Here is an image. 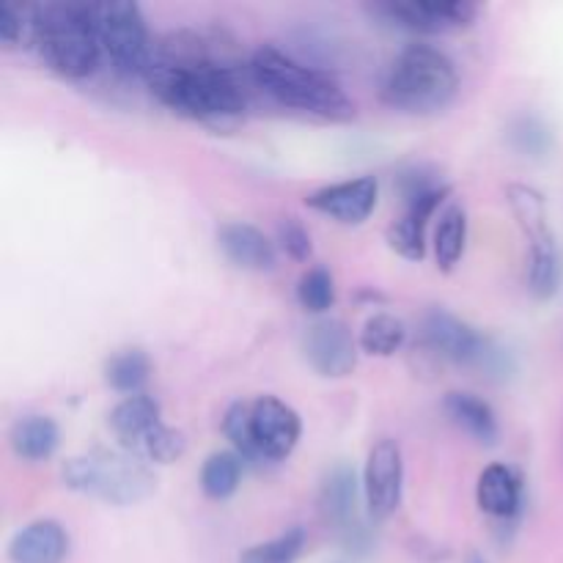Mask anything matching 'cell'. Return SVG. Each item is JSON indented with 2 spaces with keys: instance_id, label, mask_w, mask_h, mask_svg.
Instances as JSON below:
<instances>
[{
  "instance_id": "cell-1",
  "label": "cell",
  "mask_w": 563,
  "mask_h": 563,
  "mask_svg": "<svg viewBox=\"0 0 563 563\" xmlns=\"http://www.w3.org/2000/svg\"><path fill=\"white\" fill-rule=\"evenodd\" d=\"M146 86L165 108L209 124H223L247 110L251 64L242 69L229 44L196 31H176L154 44Z\"/></svg>"
},
{
  "instance_id": "cell-2",
  "label": "cell",
  "mask_w": 563,
  "mask_h": 563,
  "mask_svg": "<svg viewBox=\"0 0 563 563\" xmlns=\"http://www.w3.org/2000/svg\"><path fill=\"white\" fill-rule=\"evenodd\" d=\"M251 75L256 88H262L286 108L328 121L355 119V102L346 97L344 88L328 71L300 64L280 53L278 47H269V44L258 47L251 58Z\"/></svg>"
},
{
  "instance_id": "cell-3",
  "label": "cell",
  "mask_w": 563,
  "mask_h": 563,
  "mask_svg": "<svg viewBox=\"0 0 563 563\" xmlns=\"http://www.w3.org/2000/svg\"><path fill=\"white\" fill-rule=\"evenodd\" d=\"M33 49L47 69L66 80H82L93 75L102 60V44L93 25L91 3L80 0L36 3Z\"/></svg>"
},
{
  "instance_id": "cell-4",
  "label": "cell",
  "mask_w": 563,
  "mask_h": 563,
  "mask_svg": "<svg viewBox=\"0 0 563 563\" xmlns=\"http://www.w3.org/2000/svg\"><path fill=\"white\" fill-rule=\"evenodd\" d=\"M460 91V71L443 49L407 44L385 75L379 97L388 108L412 115L440 113Z\"/></svg>"
},
{
  "instance_id": "cell-5",
  "label": "cell",
  "mask_w": 563,
  "mask_h": 563,
  "mask_svg": "<svg viewBox=\"0 0 563 563\" xmlns=\"http://www.w3.org/2000/svg\"><path fill=\"white\" fill-rule=\"evenodd\" d=\"M223 432L242 462H284L300 443L302 423L286 401L258 396L225 410Z\"/></svg>"
},
{
  "instance_id": "cell-6",
  "label": "cell",
  "mask_w": 563,
  "mask_h": 563,
  "mask_svg": "<svg viewBox=\"0 0 563 563\" xmlns=\"http://www.w3.org/2000/svg\"><path fill=\"white\" fill-rule=\"evenodd\" d=\"M60 478L75 493L110 506L143 504L157 489V476L146 462L102 449L66 460Z\"/></svg>"
},
{
  "instance_id": "cell-7",
  "label": "cell",
  "mask_w": 563,
  "mask_h": 563,
  "mask_svg": "<svg viewBox=\"0 0 563 563\" xmlns=\"http://www.w3.org/2000/svg\"><path fill=\"white\" fill-rule=\"evenodd\" d=\"M110 432L115 434L124 454L154 465H170L187 451V438L179 429L163 423V412L154 396L135 394L110 410Z\"/></svg>"
},
{
  "instance_id": "cell-8",
  "label": "cell",
  "mask_w": 563,
  "mask_h": 563,
  "mask_svg": "<svg viewBox=\"0 0 563 563\" xmlns=\"http://www.w3.org/2000/svg\"><path fill=\"white\" fill-rule=\"evenodd\" d=\"M91 11L99 44H102V58L119 75L146 77L154 58V42L148 36L141 5L130 0H102V3H91Z\"/></svg>"
},
{
  "instance_id": "cell-9",
  "label": "cell",
  "mask_w": 563,
  "mask_h": 563,
  "mask_svg": "<svg viewBox=\"0 0 563 563\" xmlns=\"http://www.w3.org/2000/svg\"><path fill=\"white\" fill-rule=\"evenodd\" d=\"M366 14L394 31L440 36L471 27L478 5L471 0H377L366 3Z\"/></svg>"
},
{
  "instance_id": "cell-10",
  "label": "cell",
  "mask_w": 563,
  "mask_h": 563,
  "mask_svg": "<svg viewBox=\"0 0 563 563\" xmlns=\"http://www.w3.org/2000/svg\"><path fill=\"white\" fill-rule=\"evenodd\" d=\"M423 341L440 357L462 363V366L495 368V361H504V352L495 350L487 335H482L445 308H432L423 317Z\"/></svg>"
},
{
  "instance_id": "cell-11",
  "label": "cell",
  "mask_w": 563,
  "mask_h": 563,
  "mask_svg": "<svg viewBox=\"0 0 563 563\" xmlns=\"http://www.w3.org/2000/svg\"><path fill=\"white\" fill-rule=\"evenodd\" d=\"M405 460L396 440L383 438L372 445L363 467V504L374 520H388L401 506Z\"/></svg>"
},
{
  "instance_id": "cell-12",
  "label": "cell",
  "mask_w": 563,
  "mask_h": 563,
  "mask_svg": "<svg viewBox=\"0 0 563 563\" xmlns=\"http://www.w3.org/2000/svg\"><path fill=\"white\" fill-rule=\"evenodd\" d=\"M361 498L363 482H357V473L350 465H335L324 478L319 504H322L328 526H333V531L350 550H361L368 537L361 520Z\"/></svg>"
},
{
  "instance_id": "cell-13",
  "label": "cell",
  "mask_w": 563,
  "mask_h": 563,
  "mask_svg": "<svg viewBox=\"0 0 563 563\" xmlns=\"http://www.w3.org/2000/svg\"><path fill=\"white\" fill-rule=\"evenodd\" d=\"M302 352L313 372H319L322 377H346L357 363L355 339L341 319H322V322L311 324L302 339Z\"/></svg>"
},
{
  "instance_id": "cell-14",
  "label": "cell",
  "mask_w": 563,
  "mask_h": 563,
  "mask_svg": "<svg viewBox=\"0 0 563 563\" xmlns=\"http://www.w3.org/2000/svg\"><path fill=\"white\" fill-rule=\"evenodd\" d=\"M379 201L377 176H357V179L328 185L322 190L311 192L306 203L328 218L339 220L344 225H361L372 218Z\"/></svg>"
},
{
  "instance_id": "cell-15",
  "label": "cell",
  "mask_w": 563,
  "mask_h": 563,
  "mask_svg": "<svg viewBox=\"0 0 563 563\" xmlns=\"http://www.w3.org/2000/svg\"><path fill=\"white\" fill-rule=\"evenodd\" d=\"M451 187L440 185L423 196L405 203V214L396 223L388 225V245L407 262H421L427 256V223L438 212L440 203L449 198Z\"/></svg>"
},
{
  "instance_id": "cell-16",
  "label": "cell",
  "mask_w": 563,
  "mask_h": 563,
  "mask_svg": "<svg viewBox=\"0 0 563 563\" xmlns=\"http://www.w3.org/2000/svg\"><path fill=\"white\" fill-rule=\"evenodd\" d=\"M69 555V533L55 520L27 522L11 537V563H64Z\"/></svg>"
},
{
  "instance_id": "cell-17",
  "label": "cell",
  "mask_w": 563,
  "mask_h": 563,
  "mask_svg": "<svg viewBox=\"0 0 563 563\" xmlns=\"http://www.w3.org/2000/svg\"><path fill=\"white\" fill-rule=\"evenodd\" d=\"M218 245L231 264L253 273H267L278 262L273 242L251 223H223L218 229Z\"/></svg>"
},
{
  "instance_id": "cell-18",
  "label": "cell",
  "mask_w": 563,
  "mask_h": 563,
  "mask_svg": "<svg viewBox=\"0 0 563 563\" xmlns=\"http://www.w3.org/2000/svg\"><path fill=\"white\" fill-rule=\"evenodd\" d=\"M478 509L493 520L515 522L522 511V482L509 465H489L476 484Z\"/></svg>"
},
{
  "instance_id": "cell-19",
  "label": "cell",
  "mask_w": 563,
  "mask_h": 563,
  "mask_svg": "<svg viewBox=\"0 0 563 563\" xmlns=\"http://www.w3.org/2000/svg\"><path fill=\"white\" fill-rule=\"evenodd\" d=\"M9 445L20 460L44 462L58 451L60 429L49 416H22L11 423Z\"/></svg>"
},
{
  "instance_id": "cell-20",
  "label": "cell",
  "mask_w": 563,
  "mask_h": 563,
  "mask_svg": "<svg viewBox=\"0 0 563 563\" xmlns=\"http://www.w3.org/2000/svg\"><path fill=\"white\" fill-rule=\"evenodd\" d=\"M443 410L451 421L456 423L460 429H465L473 440L484 445H495L500 438V429H498V418H495L493 407L487 405L484 399L473 394H445L443 399Z\"/></svg>"
},
{
  "instance_id": "cell-21",
  "label": "cell",
  "mask_w": 563,
  "mask_h": 563,
  "mask_svg": "<svg viewBox=\"0 0 563 563\" xmlns=\"http://www.w3.org/2000/svg\"><path fill=\"white\" fill-rule=\"evenodd\" d=\"M467 245V212L456 203L443 209L438 231H434V258L443 273H451L465 256Z\"/></svg>"
},
{
  "instance_id": "cell-22",
  "label": "cell",
  "mask_w": 563,
  "mask_h": 563,
  "mask_svg": "<svg viewBox=\"0 0 563 563\" xmlns=\"http://www.w3.org/2000/svg\"><path fill=\"white\" fill-rule=\"evenodd\" d=\"M242 456L236 451H214L201 467V489L212 500H229L240 489Z\"/></svg>"
},
{
  "instance_id": "cell-23",
  "label": "cell",
  "mask_w": 563,
  "mask_h": 563,
  "mask_svg": "<svg viewBox=\"0 0 563 563\" xmlns=\"http://www.w3.org/2000/svg\"><path fill=\"white\" fill-rule=\"evenodd\" d=\"M561 280V256L555 247V236L531 242V262H528V289L548 300L555 295Z\"/></svg>"
},
{
  "instance_id": "cell-24",
  "label": "cell",
  "mask_w": 563,
  "mask_h": 563,
  "mask_svg": "<svg viewBox=\"0 0 563 563\" xmlns=\"http://www.w3.org/2000/svg\"><path fill=\"white\" fill-rule=\"evenodd\" d=\"M148 374H152V361H148V355L143 350H124L104 363V379H108V385L126 396L141 394Z\"/></svg>"
},
{
  "instance_id": "cell-25",
  "label": "cell",
  "mask_w": 563,
  "mask_h": 563,
  "mask_svg": "<svg viewBox=\"0 0 563 563\" xmlns=\"http://www.w3.org/2000/svg\"><path fill=\"white\" fill-rule=\"evenodd\" d=\"M407 339V324L394 313H374L361 330V350L368 355L390 357L401 350Z\"/></svg>"
},
{
  "instance_id": "cell-26",
  "label": "cell",
  "mask_w": 563,
  "mask_h": 563,
  "mask_svg": "<svg viewBox=\"0 0 563 563\" xmlns=\"http://www.w3.org/2000/svg\"><path fill=\"white\" fill-rule=\"evenodd\" d=\"M36 36V3L0 0V42L5 47H33Z\"/></svg>"
},
{
  "instance_id": "cell-27",
  "label": "cell",
  "mask_w": 563,
  "mask_h": 563,
  "mask_svg": "<svg viewBox=\"0 0 563 563\" xmlns=\"http://www.w3.org/2000/svg\"><path fill=\"white\" fill-rule=\"evenodd\" d=\"M306 531L300 526H295L286 533H280V537L269 539V542L242 550L240 563H297L302 550H306Z\"/></svg>"
},
{
  "instance_id": "cell-28",
  "label": "cell",
  "mask_w": 563,
  "mask_h": 563,
  "mask_svg": "<svg viewBox=\"0 0 563 563\" xmlns=\"http://www.w3.org/2000/svg\"><path fill=\"white\" fill-rule=\"evenodd\" d=\"M297 300L306 311L311 313H324L328 308H333L335 302V284L330 269L324 267H311L297 284Z\"/></svg>"
},
{
  "instance_id": "cell-29",
  "label": "cell",
  "mask_w": 563,
  "mask_h": 563,
  "mask_svg": "<svg viewBox=\"0 0 563 563\" xmlns=\"http://www.w3.org/2000/svg\"><path fill=\"white\" fill-rule=\"evenodd\" d=\"M278 242H280V251H284L286 256L295 258V262H308V256H311V251H313L311 234H308L306 225H302L297 218L280 220Z\"/></svg>"
},
{
  "instance_id": "cell-30",
  "label": "cell",
  "mask_w": 563,
  "mask_h": 563,
  "mask_svg": "<svg viewBox=\"0 0 563 563\" xmlns=\"http://www.w3.org/2000/svg\"><path fill=\"white\" fill-rule=\"evenodd\" d=\"M515 143L520 146V152L528 154H544L550 146V135H548V126L537 119H522L520 124L515 126Z\"/></svg>"
},
{
  "instance_id": "cell-31",
  "label": "cell",
  "mask_w": 563,
  "mask_h": 563,
  "mask_svg": "<svg viewBox=\"0 0 563 563\" xmlns=\"http://www.w3.org/2000/svg\"><path fill=\"white\" fill-rule=\"evenodd\" d=\"M465 563H487V561H484L482 555H476V553H473V555H467V561H465Z\"/></svg>"
}]
</instances>
